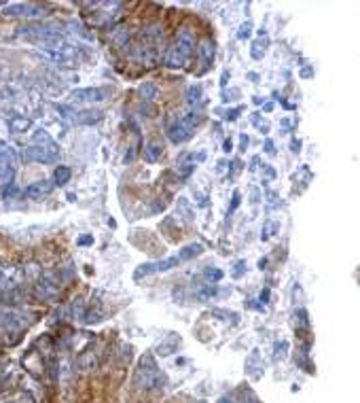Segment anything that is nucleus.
I'll use <instances>...</instances> for the list:
<instances>
[{
	"label": "nucleus",
	"mask_w": 360,
	"mask_h": 403,
	"mask_svg": "<svg viewBox=\"0 0 360 403\" xmlns=\"http://www.w3.org/2000/svg\"><path fill=\"white\" fill-rule=\"evenodd\" d=\"M197 255H202V244H189V246L182 248L178 255H174V257H170V259L140 265L138 270H136V278H142V276H150V274H159V272H167V270H172V267L185 263V261H189V259H193V257H197Z\"/></svg>",
	"instance_id": "obj_1"
},
{
	"label": "nucleus",
	"mask_w": 360,
	"mask_h": 403,
	"mask_svg": "<svg viewBox=\"0 0 360 403\" xmlns=\"http://www.w3.org/2000/svg\"><path fill=\"white\" fill-rule=\"evenodd\" d=\"M193 45H195V36L189 28H182L178 30L176 34V43L170 47V51L165 55V64L172 66V68H180L187 64V60L191 58L193 53Z\"/></svg>",
	"instance_id": "obj_2"
},
{
	"label": "nucleus",
	"mask_w": 360,
	"mask_h": 403,
	"mask_svg": "<svg viewBox=\"0 0 360 403\" xmlns=\"http://www.w3.org/2000/svg\"><path fill=\"white\" fill-rule=\"evenodd\" d=\"M161 382H165V378L161 374V369L157 367V363L153 359V354H144L140 359V365L136 369L134 376V384L138 386L140 391H153L157 389Z\"/></svg>",
	"instance_id": "obj_3"
},
{
	"label": "nucleus",
	"mask_w": 360,
	"mask_h": 403,
	"mask_svg": "<svg viewBox=\"0 0 360 403\" xmlns=\"http://www.w3.org/2000/svg\"><path fill=\"white\" fill-rule=\"evenodd\" d=\"M197 115L195 113H189L185 117H180L178 121H176L174 125H170V130H167V136H170L172 142H185L187 138H191V134L195 132V125H197Z\"/></svg>",
	"instance_id": "obj_4"
},
{
	"label": "nucleus",
	"mask_w": 360,
	"mask_h": 403,
	"mask_svg": "<svg viewBox=\"0 0 360 403\" xmlns=\"http://www.w3.org/2000/svg\"><path fill=\"white\" fill-rule=\"evenodd\" d=\"M72 102H102L106 100V91L100 87H89V89H76L72 93Z\"/></svg>",
	"instance_id": "obj_5"
},
{
	"label": "nucleus",
	"mask_w": 360,
	"mask_h": 403,
	"mask_svg": "<svg viewBox=\"0 0 360 403\" xmlns=\"http://www.w3.org/2000/svg\"><path fill=\"white\" fill-rule=\"evenodd\" d=\"M58 157V149H45V147H34L26 153V160L30 161H53Z\"/></svg>",
	"instance_id": "obj_6"
},
{
	"label": "nucleus",
	"mask_w": 360,
	"mask_h": 403,
	"mask_svg": "<svg viewBox=\"0 0 360 403\" xmlns=\"http://www.w3.org/2000/svg\"><path fill=\"white\" fill-rule=\"evenodd\" d=\"M246 371H248V376H250L252 380H259V378L263 376V361L259 357V350H252L250 357L246 359Z\"/></svg>",
	"instance_id": "obj_7"
},
{
	"label": "nucleus",
	"mask_w": 360,
	"mask_h": 403,
	"mask_svg": "<svg viewBox=\"0 0 360 403\" xmlns=\"http://www.w3.org/2000/svg\"><path fill=\"white\" fill-rule=\"evenodd\" d=\"M197 55H199V60H202L204 66H210L212 64V60H214V43L210 41V38H204V41L199 43Z\"/></svg>",
	"instance_id": "obj_8"
},
{
	"label": "nucleus",
	"mask_w": 360,
	"mask_h": 403,
	"mask_svg": "<svg viewBox=\"0 0 360 403\" xmlns=\"http://www.w3.org/2000/svg\"><path fill=\"white\" fill-rule=\"evenodd\" d=\"M163 157V145L159 140H153V142H148L146 147H144V160L150 161V163H155L159 161Z\"/></svg>",
	"instance_id": "obj_9"
},
{
	"label": "nucleus",
	"mask_w": 360,
	"mask_h": 403,
	"mask_svg": "<svg viewBox=\"0 0 360 403\" xmlns=\"http://www.w3.org/2000/svg\"><path fill=\"white\" fill-rule=\"evenodd\" d=\"M74 121L78 125H93V123L102 121V113L100 110H83V113H76Z\"/></svg>",
	"instance_id": "obj_10"
},
{
	"label": "nucleus",
	"mask_w": 360,
	"mask_h": 403,
	"mask_svg": "<svg viewBox=\"0 0 360 403\" xmlns=\"http://www.w3.org/2000/svg\"><path fill=\"white\" fill-rule=\"evenodd\" d=\"M178 344H180V337L172 333V335H167L161 344H159L157 350H159V354H172L176 348H178Z\"/></svg>",
	"instance_id": "obj_11"
},
{
	"label": "nucleus",
	"mask_w": 360,
	"mask_h": 403,
	"mask_svg": "<svg viewBox=\"0 0 360 403\" xmlns=\"http://www.w3.org/2000/svg\"><path fill=\"white\" fill-rule=\"evenodd\" d=\"M9 13L11 15H38L41 11L32 4H11V6H6V15Z\"/></svg>",
	"instance_id": "obj_12"
},
{
	"label": "nucleus",
	"mask_w": 360,
	"mask_h": 403,
	"mask_svg": "<svg viewBox=\"0 0 360 403\" xmlns=\"http://www.w3.org/2000/svg\"><path fill=\"white\" fill-rule=\"evenodd\" d=\"M51 191V185L47 183V180H41V183H34V185H30L28 189H26V193L30 195V197H43V195H47Z\"/></svg>",
	"instance_id": "obj_13"
},
{
	"label": "nucleus",
	"mask_w": 360,
	"mask_h": 403,
	"mask_svg": "<svg viewBox=\"0 0 360 403\" xmlns=\"http://www.w3.org/2000/svg\"><path fill=\"white\" fill-rule=\"evenodd\" d=\"M110 41H113L117 47H125L127 41H130V30H125V28H117L110 32Z\"/></svg>",
	"instance_id": "obj_14"
},
{
	"label": "nucleus",
	"mask_w": 360,
	"mask_h": 403,
	"mask_svg": "<svg viewBox=\"0 0 360 403\" xmlns=\"http://www.w3.org/2000/svg\"><path fill=\"white\" fill-rule=\"evenodd\" d=\"M140 96H142V100H144V102L155 100V96H157V87H155L153 83H144L142 87H140Z\"/></svg>",
	"instance_id": "obj_15"
},
{
	"label": "nucleus",
	"mask_w": 360,
	"mask_h": 403,
	"mask_svg": "<svg viewBox=\"0 0 360 403\" xmlns=\"http://www.w3.org/2000/svg\"><path fill=\"white\" fill-rule=\"evenodd\" d=\"M53 180L58 185L68 183V180H70V168H66V165H60V168L55 170V174H53Z\"/></svg>",
	"instance_id": "obj_16"
},
{
	"label": "nucleus",
	"mask_w": 360,
	"mask_h": 403,
	"mask_svg": "<svg viewBox=\"0 0 360 403\" xmlns=\"http://www.w3.org/2000/svg\"><path fill=\"white\" fill-rule=\"evenodd\" d=\"M187 96H189V104L191 106L197 104L199 98H202V87H199V85H191L189 91H187Z\"/></svg>",
	"instance_id": "obj_17"
},
{
	"label": "nucleus",
	"mask_w": 360,
	"mask_h": 403,
	"mask_svg": "<svg viewBox=\"0 0 360 403\" xmlns=\"http://www.w3.org/2000/svg\"><path fill=\"white\" fill-rule=\"evenodd\" d=\"M178 212H182V215H185V219H187V221H191V219H193V210H191V206H189V200H187V197H180V200H178Z\"/></svg>",
	"instance_id": "obj_18"
},
{
	"label": "nucleus",
	"mask_w": 360,
	"mask_h": 403,
	"mask_svg": "<svg viewBox=\"0 0 360 403\" xmlns=\"http://www.w3.org/2000/svg\"><path fill=\"white\" fill-rule=\"evenodd\" d=\"M214 293H216V289L212 287V284H206V287H204V289H199L195 295H197V299H202V302H206V299H210Z\"/></svg>",
	"instance_id": "obj_19"
},
{
	"label": "nucleus",
	"mask_w": 360,
	"mask_h": 403,
	"mask_svg": "<svg viewBox=\"0 0 360 403\" xmlns=\"http://www.w3.org/2000/svg\"><path fill=\"white\" fill-rule=\"evenodd\" d=\"M280 225L274 223V221H269V223L265 225V229H263V234H261V240H269L271 236H274V232H278Z\"/></svg>",
	"instance_id": "obj_20"
},
{
	"label": "nucleus",
	"mask_w": 360,
	"mask_h": 403,
	"mask_svg": "<svg viewBox=\"0 0 360 403\" xmlns=\"http://www.w3.org/2000/svg\"><path fill=\"white\" fill-rule=\"evenodd\" d=\"M265 45H267V41H257L252 45V58L254 60H261L263 58V53H265Z\"/></svg>",
	"instance_id": "obj_21"
},
{
	"label": "nucleus",
	"mask_w": 360,
	"mask_h": 403,
	"mask_svg": "<svg viewBox=\"0 0 360 403\" xmlns=\"http://www.w3.org/2000/svg\"><path fill=\"white\" fill-rule=\"evenodd\" d=\"M274 350H276V359H284L286 357V350H288V342H278L276 346H274Z\"/></svg>",
	"instance_id": "obj_22"
},
{
	"label": "nucleus",
	"mask_w": 360,
	"mask_h": 403,
	"mask_svg": "<svg viewBox=\"0 0 360 403\" xmlns=\"http://www.w3.org/2000/svg\"><path fill=\"white\" fill-rule=\"evenodd\" d=\"M206 276H208V278H210V280H220L222 278V272L220 270H216V267H208V270H206Z\"/></svg>",
	"instance_id": "obj_23"
},
{
	"label": "nucleus",
	"mask_w": 360,
	"mask_h": 403,
	"mask_svg": "<svg viewBox=\"0 0 360 403\" xmlns=\"http://www.w3.org/2000/svg\"><path fill=\"white\" fill-rule=\"evenodd\" d=\"M250 32H252V23L250 21H246L242 28H239V32H237V36L239 38H246V36H250Z\"/></svg>",
	"instance_id": "obj_24"
},
{
	"label": "nucleus",
	"mask_w": 360,
	"mask_h": 403,
	"mask_svg": "<svg viewBox=\"0 0 360 403\" xmlns=\"http://www.w3.org/2000/svg\"><path fill=\"white\" fill-rule=\"evenodd\" d=\"M11 125H13V130L17 132V130H23V128H28L30 123H28V119H17V121H13Z\"/></svg>",
	"instance_id": "obj_25"
},
{
	"label": "nucleus",
	"mask_w": 360,
	"mask_h": 403,
	"mask_svg": "<svg viewBox=\"0 0 360 403\" xmlns=\"http://www.w3.org/2000/svg\"><path fill=\"white\" fill-rule=\"evenodd\" d=\"M244 265H246L244 261H239V263H237V270L233 272V276H235V278H239V276H242V272H244Z\"/></svg>",
	"instance_id": "obj_26"
},
{
	"label": "nucleus",
	"mask_w": 360,
	"mask_h": 403,
	"mask_svg": "<svg viewBox=\"0 0 360 403\" xmlns=\"http://www.w3.org/2000/svg\"><path fill=\"white\" fill-rule=\"evenodd\" d=\"M237 204H239V191L233 193V204H231V210H235V208H237Z\"/></svg>",
	"instance_id": "obj_27"
},
{
	"label": "nucleus",
	"mask_w": 360,
	"mask_h": 403,
	"mask_svg": "<svg viewBox=\"0 0 360 403\" xmlns=\"http://www.w3.org/2000/svg\"><path fill=\"white\" fill-rule=\"evenodd\" d=\"M237 113H239V108H235V110H229V113H227L225 117H227V119H231V121H233L235 117H237Z\"/></svg>",
	"instance_id": "obj_28"
},
{
	"label": "nucleus",
	"mask_w": 360,
	"mask_h": 403,
	"mask_svg": "<svg viewBox=\"0 0 360 403\" xmlns=\"http://www.w3.org/2000/svg\"><path fill=\"white\" fill-rule=\"evenodd\" d=\"M265 151H267V153H274V142H271V140L265 142Z\"/></svg>",
	"instance_id": "obj_29"
},
{
	"label": "nucleus",
	"mask_w": 360,
	"mask_h": 403,
	"mask_svg": "<svg viewBox=\"0 0 360 403\" xmlns=\"http://www.w3.org/2000/svg\"><path fill=\"white\" fill-rule=\"evenodd\" d=\"M231 149H233V142H231V140H225V149H222V151H225V153H229Z\"/></svg>",
	"instance_id": "obj_30"
},
{
	"label": "nucleus",
	"mask_w": 360,
	"mask_h": 403,
	"mask_svg": "<svg viewBox=\"0 0 360 403\" xmlns=\"http://www.w3.org/2000/svg\"><path fill=\"white\" fill-rule=\"evenodd\" d=\"M290 147H292V151H294V153H299V147H301V142H299V140H292V145H290Z\"/></svg>",
	"instance_id": "obj_31"
},
{
	"label": "nucleus",
	"mask_w": 360,
	"mask_h": 403,
	"mask_svg": "<svg viewBox=\"0 0 360 403\" xmlns=\"http://www.w3.org/2000/svg\"><path fill=\"white\" fill-rule=\"evenodd\" d=\"M239 145H242V151H246V147H248V138L242 136V140H239Z\"/></svg>",
	"instance_id": "obj_32"
},
{
	"label": "nucleus",
	"mask_w": 360,
	"mask_h": 403,
	"mask_svg": "<svg viewBox=\"0 0 360 403\" xmlns=\"http://www.w3.org/2000/svg\"><path fill=\"white\" fill-rule=\"evenodd\" d=\"M267 299H269V291L265 289V291H263V293H261V302H267Z\"/></svg>",
	"instance_id": "obj_33"
},
{
	"label": "nucleus",
	"mask_w": 360,
	"mask_h": 403,
	"mask_svg": "<svg viewBox=\"0 0 360 403\" xmlns=\"http://www.w3.org/2000/svg\"><path fill=\"white\" fill-rule=\"evenodd\" d=\"M309 75H311V68H305V70L301 73V77H309Z\"/></svg>",
	"instance_id": "obj_34"
},
{
	"label": "nucleus",
	"mask_w": 360,
	"mask_h": 403,
	"mask_svg": "<svg viewBox=\"0 0 360 403\" xmlns=\"http://www.w3.org/2000/svg\"><path fill=\"white\" fill-rule=\"evenodd\" d=\"M89 242H91L89 236H85V238H81V244H89Z\"/></svg>",
	"instance_id": "obj_35"
},
{
	"label": "nucleus",
	"mask_w": 360,
	"mask_h": 403,
	"mask_svg": "<svg viewBox=\"0 0 360 403\" xmlns=\"http://www.w3.org/2000/svg\"><path fill=\"white\" fill-rule=\"evenodd\" d=\"M218 403H233V401H231L229 397H222V399H218Z\"/></svg>",
	"instance_id": "obj_36"
},
{
	"label": "nucleus",
	"mask_w": 360,
	"mask_h": 403,
	"mask_svg": "<svg viewBox=\"0 0 360 403\" xmlns=\"http://www.w3.org/2000/svg\"><path fill=\"white\" fill-rule=\"evenodd\" d=\"M197 403H202V401H197Z\"/></svg>",
	"instance_id": "obj_37"
}]
</instances>
